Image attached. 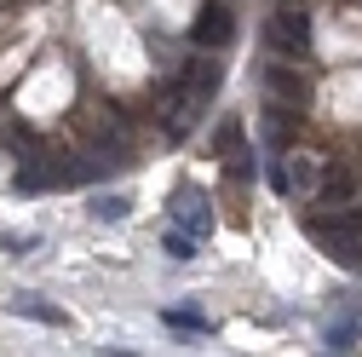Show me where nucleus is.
Returning <instances> with one entry per match:
<instances>
[{
	"label": "nucleus",
	"mask_w": 362,
	"mask_h": 357,
	"mask_svg": "<svg viewBox=\"0 0 362 357\" xmlns=\"http://www.w3.org/2000/svg\"><path fill=\"white\" fill-rule=\"evenodd\" d=\"M305 231L322 242V254L328 259H339V265H362V208H322V213H310L305 219Z\"/></svg>",
	"instance_id": "f257e3e1"
},
{
	"label": "nucleus",
	"mask_w": 362,
	"mask_h": 357,
	"mask_svg": "<svg viewBox=\"0 0 362 357\" xmlns=\"http://www.w3.org/2000/svg\"><path fill=\"white\" fill-rule=\"evenodd\" d=\"M167 254H173V259H196V237L173 225V231H167Z\"/></svg>",
	"instance_id": "9b49d317"
},
{
	"label": "nucleus",
	"mask_w": 362,
	"mask_h": 357,
	"mask_svg": "<svg viewBox=\"0 0 362 357\" xmlns=\"http://www.w3.org/2000/svg\"><path fill=\"white\" fill-rule=\"evenodd\" d=\"M218 81H224V69H218L213 58H196V64H185V69L173 75V86L185 93V104H190V110H202V104L218 93Z\"/></svg>",
	"instance_id": "7ed1b4c3"
},
{
	"label": "nucleus",
	"mask_w": 362,
	"mask_h": 357,
	"mask_svg": "<svg viewBox=\"0 0 362 357\" xmlns=\"http://www.w3.org/2000/svg\"><path fill=\"white\" fill-rule=\"evenodd\" d=\"M173 225L190 231V237L202 242V237L213 231V202H207L196 185H178V191H173Z\"/></svg>",
	"instance_id": "f03ea898"
},
{
	"label": "nucleus",
	"mask_w": 362,
	"mask_h": 357,
	"mask_svg": "<svg viewBox=\"0 0 362 357\" xmlns=\"http://www.w3.org/2000/svg\"><path fill=\"white\" fill-rule=\"evenodd\" d=\"M264 86H270V98H276V104H293V110H305V104H310L305 75H293L288 64H270V69H264Z\"/></svg>",
	"instance_id": "423d86ee"
},
{
	"label": "nucleus",
	"mask_w": 362,
	"mask_h": 357,
	"mask_svg": "<svg viewBox=\"0 0 362 357\" xmlns=\"http://www.w3.org/2000/svg\"><path fill=\"white\" fill-rule=\"evenodd\" d=\"M356 185H362V173H356V167H339V162L322 167V196H351Z\"/></svg>",
	"instance_id": "0eeeda50"
},
{
	"label": "nucleus",
	"mask_w": 362,
	"mask_h": 357,
	"mask_svg": "<svg viewBox=\"0 0 362 357\" xmlns=\"http://www.w3.org/2000/svg\"><path fill=\"white\" fill-rule=\"evenodd\" d=\"M127 208H132L127 196H98V202H93V213H98V219H110V225H115V219H127Z\"/></svg>",
	"instance_id": "f8f14e48"
},
{
	"label": "nucleus",
	"mask_w": 362,
	"mask_h": 357,
	"mask_svg": "<svg viewBox=\"0 0 362 357\" xmlns=\"http://www.w3.org/2000/svg\"><path fill=\"white\" fill-rule=\"evenodd\" d=\"M230 35H236V18L224 0H202V12H196V47L218 52V47H230Z\"/></svg>",
	"instance_id": "20e7f679"
},
{
	"label": "nucleus",
	"mask_w": 362,
	"mask_h": 357,
	"mask_svg": "<svg viewBox=\"0 0 362 357\" xmlns=\"http://www.w3.org/2000/svg\"><path fill=\"white\" fill-rule=\"evenodd\" d=\"M12 311H23V317H35V323H52V329H64V311H58V305H40L35 294H18V300H12Z\"/></svg>",
	"instance_id": "1a4fd4ad"
},
{
	"label": "nucleus",
	"mask_w": 362,
	"mask_h": 357,
	"mask_svg": "<svg viewBox=\"0 0 362 357\" xmlns=\"http://www.w3.org/2000/svg\"><path fill=\"white\" fill-rule=\"evenodd\" d=\"M167 323H173V329H207L202 311H167Z\"/></svg>",
	"instance_id": "ddd939ff"
},
{
	"label": "nucleus",
	"mask_w": 362,
	"mask_h": 357,
	"mask_svg": "<svg viewBox=\"0 0 362 357\" xmlns=\"http://www.w3.org/2000/svg\"><path fill=\"white\" fill-rule=\"evenodd\" d=\"M356 329H362V317H356V305H351L345 323H328V329H322V346H328V351H345V346H356Z\"/></svg>",
	"instance_id": "6e6552de"
},
{
	"label": "nucleus",
	"mask_w": 362,
	"mask_h": 357,
	"mask_svg": "<svg viewBox=\"0 0 362 357\" xmlns=\"http://www.w3.org/2000/svg\"><path fill=\"white\" fill-rule=\"evenodd\" d=\"M270 47H276V52H310V18L305 12H276V18H270Z\"/></svg>",
	"instance_id": "39448f33"
},
{
	"label": "nucleus",
	"mask_w": 362,
	"mask_h": 357,
	"mask_svg": "<svg viewBox=\"0 0 362 357\" xmlns=\"http://www.w3.org/2000/svg\"><path fill=\"white\" fill-rule=\"evenodd\" d=\"M213 150H218V162L236 156V150H242V121H224V127L213 132Z\"/></svg>",
	"instance_id": "9d476101"
}]
</instances>
